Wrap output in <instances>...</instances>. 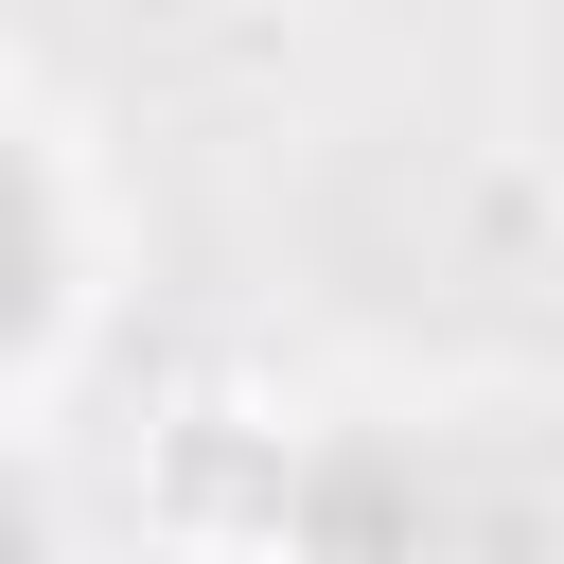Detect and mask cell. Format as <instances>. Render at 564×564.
<instances>
[{"mask_svg": "<svg viewBox=\"0 0 564 564\" xmlns=\"http://www.w3.org/2000/svg\"><path fill=\"white\" fill-rule=\"evenodd\" d=\"M0 564H35V511H18V494H0Z\"/></svg>", "mask_w": 564, "mask_h": 564, "instance_id": "7a4b0ae2", "label": "cell"}, {"mask_svg": "<svg viewBox=\"0 0 564 564\" xmlns=\"http://www.w3.org/2000/svg\"><path fill=\"white\" fill-rule=\"evenodd\" d=\"M35 300H53V212H35V176L0 159V335H35Z\"/></svg>", "mask_w": 564, "mask_h": 564, "instance_id": "6da1fadb", "label": "cell"}]
</instances>
